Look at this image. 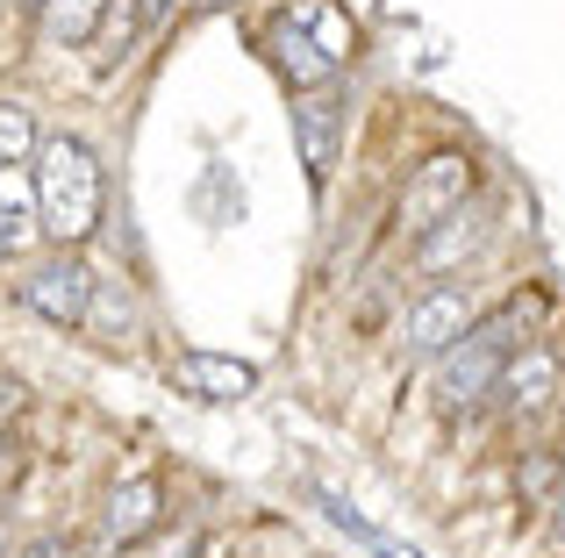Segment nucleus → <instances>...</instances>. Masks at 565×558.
I'll use <instances>...</instances> for the list:
<instances>
[{"instance_id": "1", "label": "nucleus", "mask_w": 565, "mask_h": 558, "mask_svg": "<svg viewBox=\"0 0 565 558\" xmlns=\"http://www.w3.org/2000/svg\"><path fill=\"white\" fill-rule=\"evenodd\" d=\"M29 194H36V223L57 251H79L108 215V172L86 137H43L29 158Z\"/></svg>"}, {"instance_id": "2", "label": "nucleus", "mask_w": 565, "mask_h": 558, "mask_svg": "<svg viewBox=\"0 0 565 558\" xmlns=\"http://www.w3.org/2000/svg\"><path fill=\"white\" fill-rule=\"evenodd\" d=\"M523 344H530L523 301L480 315L451 351H444V358H429V365H437V408H444V416H472V408H487L494 387H501V365H509Z\"/></svg>"}, {"instance_id": "3", "label": "nucleus", "mask_w": 565, "mask_h": 558, "mask_svg": "<svg viewBox=\"0 0 565 558\" xmlns=\"http://www.w3.org/2000/svg\"><path fill=\"white\" fill-rule=\"evenodd\" d=\"M472 194H480V158H472V151H429L423 165H408V180H401V201H394L401 237L437 229L444 215L466 208Z\"/></svg>"}, {"instance_id": "4", "label": "nucleus", "mask_w": 565, "mask_h": 558, "mask_svg": "<svg viewBox=\"0 0 565 558\" xmlns=\"http://www.w3.org/2000/svg\"><path fill=\"white\" fill-rule=\"evenodd\" d=\"M472 322H480V293L458 287V279H437V287H423L408 308H401L394 344H401V358H423L429 365V358H444Z\"/></svg>"}, {"instance_id": "5", "label": "nucleus", "mask_w": 565, "mask_h": 558, "mask_svg": "<svg viewBox=\"0 0 565 558\" xmlns=\"http://www.w3.org/2000/svg\"><path fill=\"white\" fill-rule=\"evenodd\" d=\"M94 266H86L79 251H57L36 258V266H22V279H14V301L29 308L36 322H51V330H79L86 322V301H94Z\"/></svg>"}, {"instance_id": "6", "label": "nucleus", "mask_w": 565, "mask_h": 558, "mask_svg": "<svg viewBox=\"0 0 565 558\" xmlns=\"http://www.w3.org/2000/svg\"><path fill=\"white\" fill-rule=\"evenodd\" d=\"M287 122H294V158H301L308 186H316V194H330L337 165H344V137H351V108H344V94H337V86L294 94Z\"/></svg>"}, {"instance_id": "7", "label": "nucleus", "mask_w": 565, "mask_h": 558, "mask_svg": "<svg viewBox=\"0 0 565 558\" xmlns=\"http://www.w3.org/2000/svg\"><path fill=\"white\" fill-rule=\"evenodd\" d=\"M558 387H565V365H558V351H552V344H523L509 365H501V387H494V401L509 408L515 422H537V416H552V408H558Z\"/></svg>"}, {"instance_id": "8", "label": "nucleus", "mask_w": 565, "mask_h": 558, "mask_svg": "<svg viewBox=\"0 0 565 558\" xmlns=\"http://www.w3.org/2000/svg\"><path fill=\"white\" fill-rule=\"evenodd\" d=\"M151 530H166V480L158 473L115 480L108 502H100V545L122 551V545H137V537H151Z\"/></svg>"}, {"instance_id": "9", "label": "nucleus", "mask_w": 565, "mask_h": 558, "mask_svg": "<svg viewBox=\"0 0 565 558\" xmlns=\"http://www.w3.org/2000/svg\"><path fill=\"white\" fill-rule=\"evenodd\" d=\"M487 237H494L487 208H480V201H466V208H451L437 229H423V237H415V272H458L466 258L487 251Z\"/></svg>"}, {"instance_id": "10", "label": "nucleus", "mask_w": 565, "mask_h": 558, "mask_svg": "<svg viewBox=\"0 0 565 558\" xmlns=\"http://www.w3.org/2000/svg\"><path fill=\"white\" fill-rule=\"evenodd\" d=\"M265 57L287 72L294 94H316V86H337V51H316L294 22H273L265 29Z\"/></svg>"}, {"instance_id": "11", "label": "nucleus", "mask_w": 565, "mask_h": 558, "mask_svg": "<svg viewBox=\"0 0 565 558\" xmlns=\"http://www.w3.org/2000/svg\"><path fill=\"white\" fill-rule=\"evenodd\" d=\"M172 379H180L186 394H201V401H244V394L258 387V365H244V358H215V351H180Z\"/></svg>"}, {"instance_id": "12", "label": "nucleus", "mask_w": 565, "mask_h": 558, "mask_svg": "<svg viewBox=\"0 0 565 558\" xmlns=\"http://www.w3.org/2000/svg\"><path fill=\"white\" fill-rule=\"evenodd\" d=\"M86 336H100V344H129L137 336V293L122 287V279H94V301H86Z\"/></svg>"}, {"instance_id": "13", "label": "nucleus", "mask_w": 565, "mask_h": 558, "mask_svg": "<svg viewBox=\"0 0 565 558\" xmlns=\"http://www.w3.org/2000/svg\"><path fill=\"white\" fill-rule=\"evenodd\" d=\"M100 14H108V0H36V29L51 43H65V51L100 36Z\"/></svg>"}, {"instance_id": "14", "label": "nucleus", "mask_w": 565, "mask_h": 558, "mask_svg": "<svg viewBox=\"0 0 565 558\" xmlns=\"http://www.w3.org/2000/svg\"><path fill=\"white\" fill-rule=\"evenodd\" d=\"M36 115L22 108V100H0V172H14V165H29L36 158Z\"/></svg>"}, {"instance_id": "15", "label": "nucleus", "mask_w": 565, "mask_h": 558, "mask_svg": "<svg viewBox=\"0 0 565 558\" xmlns=\"http://www.w3.org/2000/svg\"><path fill=\"white\" fill-rule=\"evenodd\" d=\"M515 487H523V502H558V487H565V465H558V451H523L515 459Z\"/></svg>"}, {"instance_id": "16", "label": "nucleus", "mask_w": 565, "mask_h": 558, "mask_svg": "<svg viewBox=\"0 0 565 558\" xmlns=\"http://www.w3.org/2000/svg\"><path fill=\"white\" fill-rule=\"evenodd\" d=\"M108 558H201V530L193 523H180V530H151V537H137V545H122V551H108Z\"/></svg>"}, {"instance_id": "17", "label": "nucleus", "mask_w": 565, "mask_h": 558, "mask_svg": "<svg viewBox=\"0 0 565 558\" xmlns=\"http://www.w3.org/2000/svg\"><path fill=\"white\" fill-rule=\"evenodd\" d=\"M0 558H22V537H14V523L0 516Z\"/></svg>"}, {"instance_id": "18", "label": "nucleus", "mask_w": 565, "mask_h": 558, "mask_svg": "<svg viewBox=\"0 0 565 558\" xmlns=\"http://www.w3.org/2000/svg\"><path fill=\"white\" fill-rule=\"evenodd\" d=\"M22 558H57V545H22Z\"/></svg>"}, {"instance_id": "19", "label": "nucleus", "mask_w": 565, "mask_h": 558, "mask_svg": "<svg viewBox=\"0 0 565 558\" xmlns=\"http://www.w3.org/2000/svg\"><path fill=\"white\" fill-rule=\"evenodd\" d=\"M172 8V0H137V14H166Z\"/></svg>"}, {"instance_id": "20", "label": "nucleus", "mask_w": 565, "mask_h": 558, "mask_svg": "<svg viewBox=\"0 0 565 558\" xmlns=\"http://www.w3.org/2000/svg\"><path fill=\"white\" fill-rule=\"evenodd\" d=\"M8 451H14V444H8V430H0V473H8Z\"/></svg>"}]
</instances>
